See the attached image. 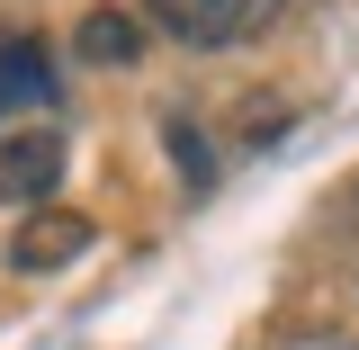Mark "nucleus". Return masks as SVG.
Masks as SVG:
<instances>
[{"label":"nucleus","instance_id":"f257e3e1","mask_svg":"<svg viewBox=\"0 0 359 350\" xmlns=\"http://www.w3.org/2000/svg\"><path fill=\"white\" fill-rule=\"evenodd\" d=\"M278 9H287V0H153L162 36L189 45V54H233V45L269 36V27H278Z\"/></svg>","mask_w":359,"mask_h":350},{"label":"nucleus","instance_id":"f03ea898","mask_svg":"<svg viewBox=\"0 0 359 350\" xmlns=\"http://www.w3.org/2000/svg\"><path fill=\"white\" fill-rule=\"evenodd\" d=\"M63 180V135L27 126V135H0V207H45Z\"/></svg>","mask_w":359,"mask_h":350},{"label":"nucleus","instance_id":"7ed1b4c3","mask_svg":"<svg viewBox=\"0 0 359 350\" xmlns=\"http://www.w3.org/2000/svg\"><path fill=\"white\" fill-rule=\"evenodd\" d=\"M81 252H90V216H72V207H27L18 243H9V269L18 278H45V269L81 261Z\"/></svg>","mask_w":359,"mask_h":350},{"label":"nucleus","instance_id":"20e7f679","mask_svg":"<svg viewBox=\"0 0 359 350\" xmlns=\"http://www.w3.org/2000/svg\"><path fill=\"white\" fill-rule=\"evenodd\" d=\"M54 108V54L45 36H0V126Z\"/></svg>","mask_w":359,"mask_h":350},{"label":"nucleus","instance_id":"39448f33","mask_svg":"<svg viewBox=\"0 0 359 350\" xmlns=\"http://www.w3.org/2000/svg\"><path fill=\"white\" fill-rule=\"evenodd\" d=\"M72 45H81V63H117V72H126L135 54H144V27H135L126 9H90Z\"/></svg>","mask_w":359,"mask_h":350},{"label":"nucleus","instance_id":"423d86ee","mask_svg":"<svg viewBox=\"0 0 359 350\" xmlns=\"http://www.w3.org/2000/svg\"><path fill=\"white\" fill-rule=\"evenodd\" d=\"M162 144H171V171L189 180V189H216V153H207L198 117H171V126H162Z\"/></svg>","mask_w":359,"mask_h":350},{"label":"nucleus","instance_id":"0eeeda50","mask_svg":"<svg viewBox=\"0 0 359 350\" xmlns=\"http://www.w3.org/2000/svg\"><path fill=\"white\" fill-rule=\"evenodd\" d=\"M314 234H351V243H359V180H341V189L323 198V216H314Z\"/></svg>","mask_w":359,"mask_h":350},{"label":"nucleus","instance_id":"6e6552de","mask_svg":"<svg viewBox=\"0 0 359 350\" xmlns=\"http://www.w3.org/2000/svg\"><path fill=\"white\" fill-rule=\"evenodd\" d=\"M269 350H359V332H341V323H306V332H278Z\"/></svg>","mask_w":359,"mask_h":350}]
</instances>
